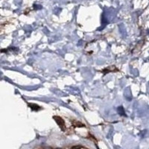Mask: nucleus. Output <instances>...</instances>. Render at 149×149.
Returning <instances> with one entry per match:
<instances>
[{
  "label": "nucleus",
  "instance_id": "obj_1",
  "mask_svg": "<svg viewBox=\"0 0 149 149\" xmlns=\"http://www.w3.org/2000/svg\"><path fill=\"white\" fill-rule=\"evenodd\" d=\"M54 119L56 120V122H57V123L58 124V125L61 127V128L63 130H64L65 129V123H64V121L63 120V119H61V118H60V117H54Z\"/></svg>",
  "mask_w": 149,
  "mask_h": 149
}]
</instances>
